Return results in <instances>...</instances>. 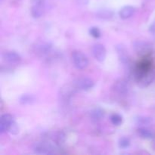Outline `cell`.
Listing matches in <instances>:
<instances>
[{"label": "cell", "mask_w": 155, "mask_h": 155, "mask_svg": "<svg viewBox=\"0 0 155 155\" xmlns=\"http://www.w3.org/2000/svg\"><path fill=\"white\" fill-rule=\"evenodd\" d=\"M35 101H36V98H35L34 95H31V94H24L20 97L19 99L20 104H23V105L32 104L35 102Z\"/></svg>", "instance_id": "cell-17"}, {"label": "cell", "mask_w": 155, "mask_h": 155, "mask_svg": "<svg viewBox=\"0 0 155 155\" xmlns=\"http://www.w3.org/2000/svg\"><path fill=\"white\" fill-rule=\"evenodd\" d=\"M33 51L38 57L42 58H45L47 60H48V58H53L54 55L53 53L52 45L48 42H39L36 44V45L33 47Z\"/></svg>", "instance_id": "cell-1"}, {"label": "cell", "mask_w": 155, "mask_h": 155, "mask_svg": "<svg viewBox=\"0 0 155 155\" xmlns=\"http://www.w3.org/2000/svg\"><path fill=\"white\" fill-rule=\"evenodd\" d=\"M92 51L94 58L98 61L103 62L105 60L106 56H107V50L102 44L98 43L92 46Z\"/></svg>", "instance_id": "cell-8"}, {"label": "cell", "mask_w": 155, "mask_h": 155, "mask_svg": "<svg viewBox=\"0 0 155 155\" xmlns=\"http://www.w3.org/2000/svg\"><path fill=\"white\" fill-rule=\"evenodd\" d=\"M130 145V140L127 137H123L119 141V146L120 148H127Z\"/></svg>", "instance_id": "cell-21"}, {"label": "cell", "mask_w": 155, "mask_h": 155, "mask_svg": "<svg viewBox=\"0 0 155 155\" xmlns=\"http://www.w3.org/2000/svg\"><path fill=\"white\" fill-rule=\"evenodd\" d=\"M73 84L79 90L88 91L92 89L95 83L93 80L89 77H80L74 80Z\"/></svg>", "instance_id": "cell-6"}, {"label": "cell", "mask_w": 155, "mask_h": 155, "mask_svg": "<svg viewBox=\"0 0 155 155\" xmlns=\"http://www.w3.org/2000/svg\"><path fill=\"white\" fill-rule=\"evenodd\" d=\"M56 146L48 142H38L33 145V151L38 154H52L56 152Z\"/></svg>", "instance_id": "cell-2"}, {"label": "cell", "mask_w": 155, "mask_h": 155, "mask_svg": "<svg viewBox=\"0 0 155 155\" xmlns=\"http://www.w3.org/2000/svg\"><path fill=\"white\" fill-rule=\"evenodd\" d=\"M44 3L45 2L33 3L31 8V15L33 18H39L42 16L44 13Z\"/></svg>", "instance_id": "cell-14"}, {"label": "cell", "mask_w": 155, "mask_h": 155, "mask_svg": "<svg viewBox=\"0 0 155 155\" xmlns=\"http://www.w3.org/2000/svg\"><path fill=\"white\" fill-rule=\"evenodd\" d=\"M110 122L114 126H120L123 124V117L119 114H113L110 116Z\"/></svg>", "instance_id": "cell-20"}, {"label": "cell", "mask_w": 155, "mask_h": 155, "mask_svg": "<svg viewBox=\"0 0 155 155\" xmlns=\"http://www.w3.org/2000/svg\"><path fill=\"white\" fill-rule=\"evenodd\" d=\"M15 122V118L10 114H5L2 115L0 119V132L1 133L9 131L11 126Z\"/></svg>", "instance_id": "cell-9"}, {"label": "cell", "mask_w": 155, "mask_h": 155, "mask_svg": "<svg viewBox=\"0 0 155 155\" xmlns=\"http://www.w3.org/2000/svg\"><path fill=\"white\" fill-rule=\"evenodd\" d=\"M116 50L117 52V55L118 58H119L120 62L122 64L124 68L127 71H131V58H130L127 48H125L124 45H117L116 46Z\"/></svg>", "instance_id": "cell-3"}, {"label": "cell", "mask_w": 155, "mask_h": 155, "mask_svg": "<svg viewBox=\"0 0 155 155\" xmlns=\"http://www.w3.org/2000/svg\"><path fill=\"white\" fill-rule=\"evenodd\" d=\"M149 31H150V33H151V34L155 36V21L154 23H153L152 24H151V26H150Z\"/></svg>", "instance_id": "cell-24"}, {"label": "cell", "mask_w": 155, "mask_h": 155, "mask_svg": "<svg viewBox=\"0 0 155 155\" xmlns=\"http://www.w3.org/2000/svg\"><path fill=\"white\" fill-rule=\"evenodd\" d=\"M151 119L149 117H147L144 116H139L138 117H136V123L137 125L140 126V127H145V126H148L151 124Z\"/></svg>", "instance_id": "cell-19"}, {"label": "cell", "mask_w": 155, "mask_h": 155, "mask_svg": "<svg viewBox=\"0 0 155 155\" xmlns=\"http://www.w3.org/2000/svg\"><path fill=\"white\" fill-rule=\"evenodd\" d=\"M9 133L12 135H17L19 133V127L17 125V124L15 122L13 123L12 126H11L10 129H9Z\"/></svg>", "instance_id": "cell-23"}, {"label": "cell", "mask_w": 155, "mask_h": 155, "mask_svg": "<svg viewBox=\"0 0 155 155\" xmlns=\"http://www.w3.org/2000/svg\"><path fill=\"white\" fill-rule=\"evenodd\" d=\"M76 89H77L74 86V84H73L72 86L65 85V86H63L60 90L61 98L64 101H69V100L72 98L73 95L75 94Z\"/></svg>", "instance_id": "cell-10"}, {"label": "cell", "mask_w": 155, "mask_h": 155, "mask_svg": "<svg viewBox=\"0 0 155 155\" xmlns=\"http://www.w3.org/2000/svg\"><path fill=\"white\" fill-rule=\"evenodd\" d=\"M135 12H136V8L130 5H127L121 8V10L119 12V15L120 18L126 20L131 18L135 14Z\"/></svg>", "instance_id": "cell-15"}, {"label": "cell", "mask_w": 155, "mask_h": 155, "mask_svg": "<svg viewBox=\"0 0 155 155\" xmlns=\"http://www.w3.org/2000/svg\"><path fill=\"white\" fill-rule=\"evenodd\" d=\"M130 86L128 82L124 79L117 80L113 86V90L120 95H127L130 92Z\"/></svg>", "instance_id": "cell-7"}, {"label": "cell", "mask_w": 155, "mask_h": 155, "mask_svg": "<svg viewBox=\"0 0 155 155\" xmlns=\"http://www.w3.org/2000/svg\"><path fill=\"white\" fill-rule=\"evenodd\" d=\"M133 45L134 51L140 57L147 56L151 52V50H152L151 44L142 40L135 41L133 43Z\"/></svg>", "instance_id": "cell-5"}, {"label": "cell", "mask_w": 155, "mask_h": 155, "mask_svg": "<svg viewBox=\"0 0 155 155\" xmlns=\"http://www.w3.org/2000/svg\"><path fill=\"white\" fill-rule=\"evenodd\" d=\"M89 118L93 123H98L101 121L104 117V111L100 107H95L89 111Z\"/></svg>", "instance_id": "cell-13"}, {"label": "cell", "mask_w": 155, "mask_h": 155, "mask_svg": "<svg viewBox=\"0 0 155 155\" xmlns=\"http://www.w3.org/2000/svg\"><path fill=\"white\" fill-rule=\"evenodd\" d=\"M2 58L7 63L11 64H17L21 61V57L15 51H5L2 54Z\"/></svg>", "instance_id": "cell-11"}, {"label": "cell", "mask_w": 155, "mask_h": 155, "mask_svg": "<svg viewBox=\"0 0 155 155\" xmlns=\"http://www.w3.org/2000/svg\"><path fill=\"white\" fill-rule=\"evenodd\" d=\"M72 60L74 67L78 70L86 69L89 65V59L87 56L80 51H73Z\"/></svg>", "instance_id": "cell-4"}, {"label": "cell", "mask_w": 155, "mask_h": 155, "mask_svg": "<svg viewBox=\"0 0 155 155\" xmlns=\"http://www.w3.org/2000/svg\"><path fill=\"white\" fill-rule=\"evenodd\" d=\"M78 2L80 3H81V4L86 5L88 3V2H89V0H78Z\"/></svg>", "instance_id": "cell-25"}, {"label": "cell", "mask_w": 155, "mask_h": 155, "mask_svg": "<svg viewBox=\"0 0 155 155\" xmlns=\"http://www.w3.org/2000/svg\"><path fill=\"white\" fill-rule=\"evenodd\" d=\"M153 79H154L153 74L151 72H148L138 77L136 80L138 83V86L144 89V88H146L147 86L151 84V82L153 81Z\"/></svg>", "instance_id": "cell-12"}, {"label": "cell", "mask_w": 155, "mask_h": 155, "mask_svg": "<svg viewBox=\"0 0 155 155\" xmlns=\"http://www.w3.org/2000/svg\"><path fill=\"white\" fill-rule=\"evenodd\" d=\"M89 33H90V35L92 37L95 38V39H98L101 36V31L96 27H91L90 30H89Z\"/></svg>", "instance_id": "cell-22"}, {"label": "cell", "mask_w": 155, "mask_h": 155, "mask_svg": "<svg viewBox=\"0 0 155 155\" xmlns=\"http://www.w3.org/2000/svg\"><path fill=\"white\" fill-rule=\"evenodd\" d=\"M114 14L111 11L107 9H102L96 12V17L102 20H109L113 17Z\"/></svg>", "instance_id": "cell-18"}, {"label": "cell", "mask_w": 155, "mask_h": 155, "mask_svg": "<svg viewBox=\"0 0 155 155\" xmlns=\"http://www.w3.org/2000/svg\"><path fill=\"white\" fill-rule=\"evenodd\" d=\"M138 134L142 139H151L154 137V133L145 127H139L138 130Z\"/></svg>", "instance_id": "cell-16"}]
</instances>
